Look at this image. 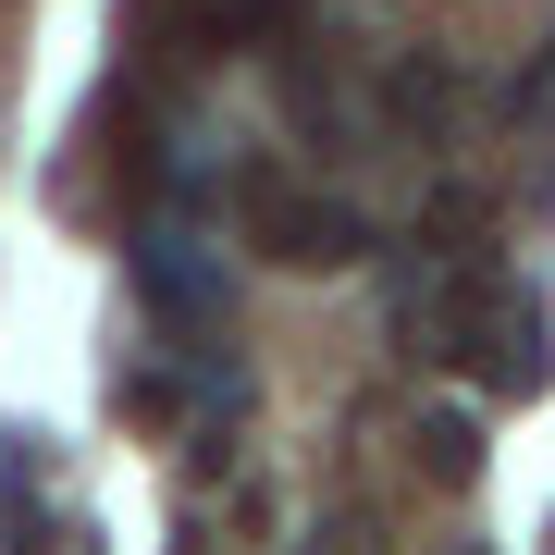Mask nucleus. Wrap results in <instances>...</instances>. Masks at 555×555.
Listing matches in <instances>:
<instances>
[{
  "instance_id": "1",
  "label": "nucleus",
  "mask_w": 555,
  "mask_h": 555,
  "mask_svg": "<svg viewBox=\"0 0 555 555\" xmlns=\"http://www.w3.org/2000/svg\"><path fill=\"white\" fill-rule=\"evenodd\" d=\"M247 247L284 259V272H346L358 247H371V222L346 198H309V185H284L272 160H247Z\"/></svg>"
},
{
  "instance_id": "2",
  "label": "nucleus",
  "mask_w": 555,
  "mask_h": 555,
  "mask_svg": "<svg viewBox=\"0 0 555 555\" xmlns=\"http://www.w3.org/2000/svg\"><path fill=\"white\" fill-rule=\"evenodd\" d=\"M408 456H420V481H433V494H469V481H481V420H469V408H420Z\"/></svg>"
},
{
  "instance_id": "3",
  "label": "nucleus",
  "mask_w": 555,
  "mask_h": 555,
  "mask_svg": "<svg viewBox=\"0 0 555 555\" xmlns=\"http://www.w3.org/2000/svg\"><path fill=\"white\" fill-rule=\"evenodd\" d=\"M396 124H444V62H396Z\"/></svg>"
},
{
  "instance_id": "4",
  "label": "nucleus",
  "mask_w": 555,
  "mask_h": 555,
  "mask_svg": "<svg viewBox=\"0 0 555 555\" xmlns=\"http://www.w3.org/2000/svg\"><path fill=\"white\" fill-rule=\"evenodd\" d=\"M309 555H383V543H371V506H334V518L309 531Z\"/></svg>"
},
{
  "instance_id": "5",
  "label": "nucleus",
  "mask_w": 555,
  "mask_h": 555,
  "mask_svg": "<svg viewBox=\"0 0 555 555\" xmlns=\"http://www.w3.org/2000/svg\"><path fill=\"white\" fill-rule=\"evenodd\" d=\"M284 13H297V0H235V25H284Z\"/></svg>"
}]
</instances>
